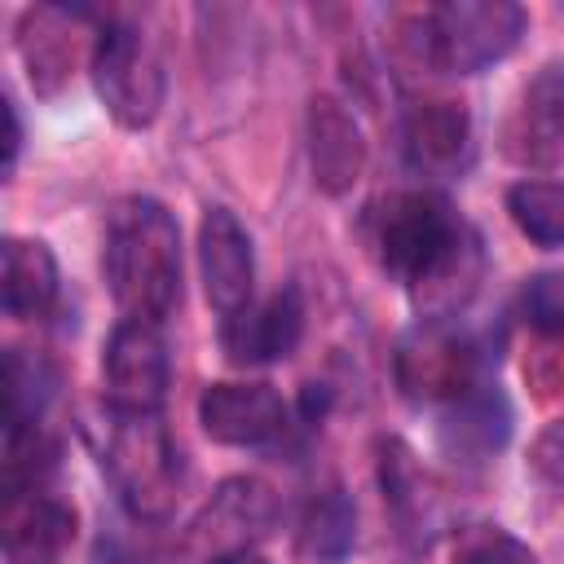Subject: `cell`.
<instances>
[{
	"label": "cell",
	"mask_w": 564,
	"mask_h": 564,
	"mask_svg": "<svg viewBox=\"0 0 564 564\" xmlns=\"http://www.w3.org/2000/svg\"><path fill=\"white\" fill-rule=\"evenodd\" d=\"M379 264L414 291L427 317H454L480 273L476 234L436 189H397L375 207Z\"/></svg>",
	"instance_id": "obj_1"
},
{
	"label": "cell",
	"mask_w": 564,
	"mask_h": 564,
	"mask_svg": "<svg viewBox=\"0 0 564 564\" xmlns=\"http://www.w3.org/2000/svg\"><path fill=\"white\" fill-rule=\"evenodd\" d=\"M101 269L123 317L163 322L181 300V225L145 194H132L106 216Z\"/></svg>",
	"instance_id": "obj_2"
},
{
	"label": "cell",
	"mask_w": 564,
	"mask_h": 564,
	"mask_svg": "<svg viewBox=\"0 0 564 564\" xmlns=\"http://www.w3.org/2000/svg\"><path fill=\"white\" fill-rule=\"evenodd\" d=\"M101 467L115 480L119 498L141 516L159 520L172 511L181 489V449L159 423V414H119L110 410Z\"/></svg>",
	"instance_id": "obj_3"
},
{
	"label": "cell",
	"mask_w": 564,
	"mask_h": 564,
	"mask_svg": "<svg viewBox=\"0 0 564 564\" xmlns=\"http://www.w3.org/2000/svg\"><path fill=\"white\" fill-rule=\"evenodd\" d=\"M529 26V13L511 0H449L419 22V48L436 70L480 75L502 62Z\"/></svg>",
	"instance_id": "obj_4"
},
{
	"label": "cell",
	"mask_w": 564,
	"mask_h": 564,
	"mask_svg": "<svg viewBox=\"0 0 564 564\" xmlns=\"http://www.w3.org/2000/svg\"><path fill=\"white\" fill-rule=\"evenodd\" d=\"M93 84L101 106L110 110V119L119 128H150L163 110V93H167V75H163V57L154 48V40L128 22V18H110L97 40H93Z\"/></svg>",
	"instance_id": "obj_5"
},
{
	"label": "cell",
	"mask_w": 564,
	"mask_h": 564,
	"mask_svg": "<svg viewBox=\"0 0 564 564\" xmlns=\"http://www.w3.org/2000/svg\"><path fill=\"white\" fill-rule=\"evenodd\" d=\"M397 379L414 401H454L480 383V344L449 317H423L401 339Z\"/></svg>",
	"instance_id": "obj_6"
},
{
	"label": "cell",
	"mask_w": 564,
	"mask_h": 564,
	"mask_svg": "<svg viewBox=\"0 0 564 564\" xmlns=\"http://www.w3.org/2000/svg\"><path fill=\"white\" fill-rule=\"evenodd\" d=\"M101 370H106L110 410H119V414H159V405L167 397V379H172L167 339H163L159 322L123 317L106 339Z\"/></svg>",
	"instance_id": "obj_7"
},
{
	"label": "cell",
	"mask_w": 564,
	"mask_h": 564,
	"mask_svg": "<svg viewBox=\"0 0 564 564\" xmlns=\"http://www.w3.org/2000/svg\"><path fill=\"white\" fill-rule=\"evenodd\" d=\"M273 524H278L273 489L256 476H234L212 494L203 516L189 524V551L216 564L234 551H251V542H260Z\"/></svg>",
	"instance_id": "obj_8"
},
{
	"label": "cell",
	"mask_w": 564,
	"mask_h": 564,
	"mask_svg": "<svg viewBox=\"0 0 564 564\" xmlns=\"http://www.w3.org/2000/svg\"><path fill=\"white\" fill-rule=\"evenodd\" d=\"M198 269H203V291L207 304L220 317H234L251 304L256 291V251L251 234L229 207H207L198 220Z\"/></svg>",
	"instance_id": "obj_9"
},
{
	"label": "cell",
	"mask_w": 564,
	"mask_h": 564,
	"mask_svg": "<svg viewBox=\"0 0 564 564\" xmlns=\"http://www.w3.org/2000/svg\"><path fill=\"white\" fill-rule=\"evenodd\" d=\"M198 423L220 445L256 449L286 432V401L269 383H207L198 397Z\"/></svg>",
	"instance_id": "obj_10"
},
{
	"label": "cell",
	"mask_w": 564,
	"mask_h": 564,
	"mask_svg": "<svg viewBox=\"0 0 564 564\" xmlns=\"http://www.w3.org/2000/svg\"><path fill=\"white\" fill-rule=\"evenodd\" d=\"M304 335V300L295 286L273 291L260 304H247L242 313L225 317L220 326V348L234 366H269L295 352Z\"/></svg>",
	"instance_id": "obj_11"
},
{
	"label": "cell",
	"mask_w": 564,
	"mask_h": 564,
	"mask_svg": "<svg viewBox=\"0 0 564 564\" xmlns=\"http://www.w3.org/2000/svg\"><path fill=\"white\" fill-rule=\"evenodd\" d=\"M70 542H75V511L62 498L44 489L4 498V520H0L4 564H62Z\"/></svg>",
	"instance_id": "obj_12"
},
{
	"label": "cell",
	"mask_w": 564,
	"mask_h": 564,
	"mask_svg": "<svg viewBox=\"0 0 564 564\" xmlns=\"http://www.w3.org/2000/svg\"><path fill=\"white\" fill-rule=\"evenodd\" d=\"M405 163L419 176L449 181L471 163V119L458 101H419L401 128Z\"/></svg>",
	"instance_id": "obj_13"
},
{
	"label": "cell",
	"mask_w": 564,
	"mask_h": 564,
	"mask_svg": "<svg viewBox=\"0 0 564 564\" xmlns=\"http://www.w3.org/2000/svg\"><path fill=\"white\" fill-rule=\"evenodd\" d=\"M511 436V401L502 397L498 383H476L463 397L445 401L436 441L449 458L458 463H489Z\"/></svg>",
	"instance_id": "obj_14"
},
{
	"label": "cell",
	"mask_w": 564,
	"mask_h": 564,
	"mask_svg": "<svg viewBox=\"0 0 564 564\" xmlns=\"http://www.w3.org/2000/svg\"><path fill=\"white\" fill-rule=\"evenodd\" d=\"M507 141H511L507 150L520 163H533V167L564 163V57H551L529 79Z\"/></svg>",
	"instance_id": "obj_15"
},
{
	"label": "cell",
	"mask_w": 564,
	"mask_h": 564,
	"mask_svg": "<svg viewBox=\"0 0 564 564\" xmlns=\"http://www.w3.org/2000/svg\"><path fill=\"white\" fill-rule=\"evenodd\" d=\"M308 163L317 189L330 198L348 194L366 172V137L335 97H313L308 106Z\"/></svg>",
	"instance_id": "obj_16"
},
{
	"label": "cell",
	"mask_w": 564,
	"mask_h": 564,
	"mask_svg": "<svg viewBox=\"0 0 564 564\" xmlns=\"http://www.w3.org/2000/svg\"><path fill=\"white\" fill-rule=\"evenodd\" d=\"M0 300L18 322L44 317L57 300V260L40 238H4L0 247Z\"/></svg>",
	"instance_id": "obj_17"
},
{
	"label": "cell",
	"mask_w": 564,
	"mask_h": 564,
	"mask_svg": "<svg viewBox=\"0 0 564 564\" xmlns=\"http://www.w3.org/2000/svg\"><path fill=\"white\" fill-rule=\"evenodd\" d=\"M53 388H57V375L44 357L26 348H9L4 352V427H35Z\"/></svg>",
	"instance_id": "obj_18"
},
{
	"label": "cell",
	"mask_w": 564,
	"mask_h": 564,
	"mask_svg": "<svg viewBox=\"0 0 564 564\" xmlns=\"http://www.w3.org/2000/svg\"><path fill=\"white\" fill-rule=\"evenodd\" d=\"M507 212L516 229L538 247H564V181H516L507 189Z\"/></svg>",
	"instance_id": "obj_19"
},
{
	"label": "cell",
	"mask_w": 564,
	"mask_h": 564,
	"mask_svg": "<svg viewBox=\"0 0 564 564\" xmlns=\"http://www.w3.org/2000/svg\"><path fill=\"white\" fill-rule=\"evenodd\" d=\"M357 538V511L348 502L344 489H326L322 498H313V507L304 511V529H300V546L304 555L322 560V564H335L348 555Z\"/></svg>",
	"instance_id": "obj_20"
},
{
	"label": "cell",
	"mask_w": 564,
	"mask_h": 564,
	"mask_svg": "<svg viewBox=\"0 0 564 564\" xmlns=\"http://www.w3.org/2000/svg\"><path fill=\"white\" fill-rule=\"evenodd\" d=\"M520 317L542 335H564V269L533 273L520 286Z\"/></svg>",
	"instance_id": "obj_21"
},
{
	"label": "cell",
	"mask_w": 564,
	"mask_h": 564,
	"mask_svg": "<svg viewBox=\"0 0 564 564\" xmlns=\"http://www.w3.org/2000/svg\"><path fill=\"white\" fill-rule=\"evenodd\" d=\"M458 564H533V551H529L520 538H511L507 529L485 524L480 533H471V538L463 542Z\"/></svg>",
	"instance_id": "obj_22"
},
{
	"label": "cell",
	"mask_w": 564,
	"mask_h": 564,
	"mask_svg": "<svg viewBox=\"0 0 564 564\" xmlns=\"http://www.w3.org/2000/svg\"><path fill=\"white\" fill-rule=\"evenodd\" d=\"M529 467H533L542 480L564 485V419H555V423H546V427L538 432V441L529 445Z\"/></svg>",
	"instance_id": "obj_23"
},
{
	"label": "cell",
	"mask_w": 564,
	"mask_h": 564,
	"mask_svg": "<svg viewBox=\"0 0 564 564\" xmlns=\"http://www.w3.org/2000/svg\"><path fill=\"white\" fill-rule=\"evenodd\" d=\"M88 564H141V560H137V551H132L123 538H106V533H101V538L93 542Z\"/></svg>",
	"instance_id": "obj_24"
},
{
	"label": "cell",
	"mask_w": 564,
	"mask_h": 564,
	"mask_svg": "<svg viewBox=\"0 0 564 564\" xmlns=\"http://www.w3.org/2000/svg\"><path fill=\"white\" fill-rule=\"evenodd\" d=\"M4 176L13 172V163H18V150H22V123H18V106L4 97Z\"/></svg>",
	"instance_id": "obj_25"
},
{
	"label": "cell",
	"mask_w": 564,
	"mask_h": 564,
	"mask_svg": "<svg viewBox=\"0 0 564 564\" xmlns=\"http://www.w3.org/2000/svg\"><path fill=\"white\" fill-rule=\"evenodd\" d=\"M216 564H269V560L256 555V551H234V555H225V560H216Z\"/></svg>",
	"instance_id": "obj_26"
}]
</instances>
